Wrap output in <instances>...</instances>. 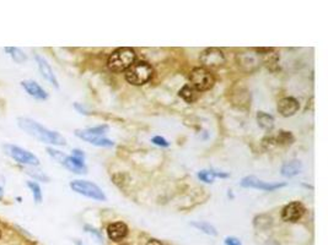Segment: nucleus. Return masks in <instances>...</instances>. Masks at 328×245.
<instances>
[{
    "label": "nucleus",
    "mask_w": 328,
    "mask_h": 245,
    "mask_svg": "<svg viewBox=\"0 0 328 245\" xmlns=\"http://www.w3.org/2000/svg\"><path fill=\"white\" fill-rule=\"evenodd\" d=\"M18 125L26 134L35 137L38 141L45 142V144L54 145V146H65L67 145V140H65V137L62 134H59L58 132H53V130L47 129V128L41 125L40 123L35 121L33 119L24 118V116L23 118H19Z\"/></svg>",
    "instance_id": "nucleus-1"
},
{
    "label": "nucleus",
    "mask_w": 328,
    "mask_h": 245,
    "mask_svg": "<svg viewBox=\"0 0 328 245\" xmlns=\"http://www.w3.org/2000/svg\"><path fill=\"white\" fill-rule=\"evenodd\" d=\"M135 59H137V54L133 48L121 47L109 55L108 60H107V67L113 72L127 71L134 64Z\"/></svg>",
    "instance_id": "nucleus-2"
},
{
    "label": "nucleus",
    "mask_w": 328,
    "mask_h": 245,
    "mask_svg": "<svg viewBox=\"0 0 328 245\" xmlns=\"http://www.w3.org/2000/svg\"><path fill=\"white\" fill-rule=\"evenodd\" d=\"M108 125H99V127L87 128V129H77L75 130V136L79 139L84 140V141L89 142V144L94 145L97 147H112L115 146V142L112 140L107 139L104 135L108 132Z\"/></svg>",
    "instance_id": "nucleus-3"
},
{
    "label": "nucleus",
    "mask_w": 328,
    "mask_h": 245,
    "mask_svg": "<svg viewBox=\"0 0 328 245\" xmlns=\"http://www.w3.org/2000/svg\"><path fill=\"white\" fill-rule=\"evenodd\" d=\"M154 69L148 62H135L126 71V81L133 86H142L151 80Z\"/></svg>",
    "instance_id": "nucleus-4"
},
{
    "label": "nucleus",
    "mask_w": 328,
    "mask_h": 245,
    "mask_svg": "<svg viewBox=\"0 0 328 245\" xmlns=\"http://www.w3.org/2000/svg\"><path fill=\"white\" fill-rule=\"evenodd\" d=\"M189 82L191 86L197 92H204L210 89L215 84V77L211 74L210 70L205 69L203 67H198L192 69L189 72Z\"/></svg>",
    "instance_id": "nucleus-5"
},
{
    "label": "nucleus",
    "mask_w": 328,
    "mask_h": 245,
    "mask_svg": "<svg viewBox=\"0 0 328 245\" xmlns=\"http://www.w3.org/2000/svg\"><path fill=\"white\" fill-rule=\"evenodd\" d=\"M70 189L73 191H75L76 194L85 196V198L92 199V200L96 201H106L107 196L103 193L101 188L99 185H96L95 183L89 180H73L70 181Z\"/></svg>",
    "instance_id": "nucleus-6"
},
{
    "label": "nucleus",
    "mask_w": 328,
    "mask_h": 245,
    "mask_svg": "<svg viewBox=\"0 0 328 245\" xmlns=\"http://www.w3.org/2000/svg\"><path fill=\"white\" fill-rule=\"evenodd\" d=\"M3 149L4 152H5L8 156H10L13 159H15L18 163L25 164V166H30V167L40 166V159L37 158V156H35L32 152L27 151V150L23 149V147L8 144L4 145Z\"/></svg>",
    "instance_id": "nucleus-7"
},
{
    "label": "nucleus",
    "mask_w": 328,
    "mask_h": 245,
    "mask_svg": "<svg viewBox=\"0 0 328 245\" xmlns=\"http://www.w3.org/2000/svg\"><path fill=\"white\" fill-rule=\"evenodd\" d=\"M202 67L209 69V67H219L225 64L227 58H225L224 52L219 48H206L201 53L199 57Z\"/></svg>",
    "instance_id": "nucleus-8"
},
{
    "label": "nucleus",
    "mask_w": 328,
    "mask_h": 245,
    "mask_svg": "<svg viewBox=\"0 0 328 245\" xmlns=\"http://www.w3.org/2000/svg\"><path fill=\"white\" fill-rule=\"evenodd\" d=\"M240 185L246 189H256V190L262 191H276L278 189L286 186V183H269V181H264L254 176H247L241 179Z\"/></svg>",
    "instance_id": "nucleus-9"
},
{
    "label": "nucleus",
    "mask_w": 328,
    "mask_h": 245,
    "mask_svg": "<svg viewBox=\"0 0 328 245\" xmlns=\"http://www.w3.org/2000/svg\"><path fill=\"white\" fill-rule=\"evenodd\" d=\"M305 212L306 207L300 201H293V202H289L288 205L283 207V210H281V220L284 222L295 223L303 218Z\"/></svg>",
    "instance_id": "nucleus-10"
},
{
    "label": "nucleus",
    "mask_w": 328,
    "mask_h": 245,
    "mask_svg": "<svg viewBox=\"0 0 328 245\" xmlns=\"http://www.w3.org/2000/svg\"><path fill=\"white\" fill-rule=\"evenodd\" d=\"M277 108H278L279 114L281 116L289 118V116H293L298 113L299 109H300V103L294 97H284V98H281L278 102V107Z\"/></svg>",
    "instance_id": "nucleus-11"
},
{
    "label": "nucleus",
    "mask_w": 328,
    "mask_h": 245,
    "mask_svg": "<svg viewBox=\"0 0 328 245\" xmlns=\"http://www.w3.org/2000/svg\"><path fill=\"white\" fill-rule=\"evenodd\" d=\"M21 87L26 91V93L30 94L31 97H33L35 99L38 101H46L48 98V93L46 92V89L42 86L37 84L33 80H24L21 81Z\"/></svg>",
    "instance_id": "nucleus-12"
},
{
    "label": "nucleus",
    "mask_w": 328,
    "mask_h": 245,
    "mask_svg": "<svg viewBox=\"0 0 328 245\" xmlns=\"http://www.w3.org/2000/svg\"><path fill=\"white\" fill-rule=\"evenodd\" d=\"M35 59L36 62H37L41 75H42L50 84H52L55 89H59V84H58L57 76H55V74L53 72V69L50 67V65L48 64L47 60H46L43 57H41V55H35Z\"/></svg>",
    "instance_id": "nucleus-13"
},
{
    "label": "nucleus",
    "mask_w": 328,
    "mask_h": 245,
    "mask_svg": "<svg viewBox=\"0 0 328 245\" xmlns=\"http://www.w3.org/2000/svg\"><path fill=\"white\" fill-rule=\"evenodd\" d=\"M107 235L112 242H122L128 235V225L125 222H113L107 227Z\"/></svg>",
    "instance_id": "nucleus-14"
},
{
    "label": "nucleus",
    "mask_w": 328,
    "mask_h": 245,
    "mask_svg": "<svg viewBox=\"0 0 328 245\" xmlns=\"http://www.w3.org/2000/svg\"><path fill=\"white\" fill-rule=\"evenodd\" d=\"M62 166H64L68 171H70L72 173L75 174H86L87 173V167L85 164V161L79 158H75L73 156H65V158L63 159Z\"/></svg>",
    "instance_id": "nucleus-15"
},
{
    "label": "nucleus",
    "mask_w": 328,
    "mask_h": 245,
    "mask_svg": "<svg viewBox=\"0 0 328 245\" xmlns=\"http://www.w3.org/2000/svg\"><path fill=\"white\" fill-rule=\"evenodd\" d=\"M303 172V163L299 159H291V161L285 162L281 166L280 173L285 178H293V177L299 176Z\"/></svg>",
    "instance_id": "nucleus-16"
},
{
    "label": "nucleus",
    "mask_w": 328,
    "mask_h": 245,
    "mask_svg": "<svg viewBox=\"0 0 328 245\" xmlns=\"http://www.w3.org/2000/svg\"><path fill=\"white\" fill-rule=\"evenodd\" d=\"M256 120L258 123L259 128H262L263 130H267V132H271L272 129L274 128V118L273 115L271 114L266 113V111H258L256 115Z\"/></svg>",
    "instance_id": "nucleus-17"
},
{
    "label": "nucleus",
    "mask_w": 328,
    "mask_h": 245,
    "mask_svg": "<svg viewBox=\"0 0 328 245\" xmlns=\"http://www.w3.org/2000/svg\"><path fill=\"white\" fill-rule=\"evenodd\" d=\"M178 96L181 97L183 101H186L187 103H193V102H196L197 99H198L199 92H197L196 89H194L193 87L188 84V85H184V86L179 89Z\"/></svg>",
    "instance_id": "nucleus-18"
},
{
    "label": "nucleus",
    "mask_w": 328,
    "mask_h": 245,
    "mask_svg": "<svg viewBox=\"0 0 328 245\" xmlns=\"http://www.w3.org/2000/svg\"><path fill=\"white\" fill-rule=\"evenodd\" d=\"M191 225L192 227L197 228L198 230H201V232L205 233V234L211 235V237L218 235V230H216V228L214 227L213 224H210V223L204 222V221H196V222H192Z\"/></svg>",
    "instance_id": "nucleus-19"
},
{
    "label": "nucleus",
    "mask_w": 328,
    "mask_h": 245,
    "mask_svg": "<svg viewBox=\"0 0 328 245\" xmlns=\"http://www.w3.org/2000/svg\"><path fill=\"white\" fill-rule=\"evenodd\" d=\"M5 52L10 54V57L13 58V60L18 64H23L27 60V57L24 53V50H21L20 48H15V47H6Z\"/></svg>",
    "instance_id": "nucleus-20"
},
{
    "label": "nucleus",
    "mask_w": 328,
    "mask_h": 245,
    "mask_svg": "<svg viewBox=\"0 0 328 245\" xmlns=\"http://www.w3.org/2000/svg\"><path fill=\"white\" fill-rule=\"evenodd\" d=\"M294 135L290 132H285V130H280L277 137L274 139V142L277 145H291L294 142Z\"/></svg>",
    "instance_id": "nucleus-21"
},
{
    "label": "nucleus",
    "mask_w": 328,
    "mask_h": 245,
    "mask_svg": "<svg viewBox=\"0 0 328 245\" xmlns=\"http://www.w3.org/2000/svg\"><path fill=\"white\" fill-rule=\"evenodd\" d=\"M26 185L30 188L31 191H32L33 200H35V202L36 203L42 202L43 195H42V190H41V186L38 185L37 183H35V181H27V183H26Z\"/></svg>",
    "instance_id": "nucleus-22"
},
{
    "label": "nucleus",
    "mask_w": 328,
    "mask_h": 245,
    "mask_svg": "<svg viewBox=\"0 0 328 245\" xmlns=\"http://www.w3.org/2000/svg\"><path fill=\"white\" fill-rule=\"evenodd\" d=\"M198 179L201 181H204L206 184H211L215 180V173H214V169H202L197 174Z\"/></svg>",
    "instance_id": "nucleus-23"
},
{
    "label": "nucleus",
    "mask_w": 328,
    "mask_h": 245,
    "mask_svg": "<svg viewBox=\"0 0 328 245\" xmlns=\"http://www.w3.org/2000/svg\"><path fill=\"white\" fill-rule=\"evenodd\" d=\"M26 173H27L28 176L32 177V178L37 179V180H40V181H45V183H48V181H50V178L46 176L45 172L40 171V169H36V167L26 169Z\"/></svg>",
    "instance_id": "nucleus-24"
},
{
    "label": "nucleus",
    "mask_w": 328,
    "mask_h": 245,
    "mask_svg": "<svg viewBox=\"0 0 328 245\" xmlns=\"http://www.w3.org/2000/svg\"><path fill=\"white\" fill-rule=\"evenodd\" d=\"M46 151H47V154L50 155V156L52 157L53 159H55V161H57L58 163H60V164H62L63 159L65 158V156H67V155H65V154H63V152L58 151V150L52 149V147H47V149H46Z\"/></svg>",
    "instance_id": "nucleus-25"
},
{
    "label": "nucleus",
    "mask_w": 328,
    "mask_h": 245,
    "mask_svg": "<svg viewBox=\"0 0 328 245\" xmlns=\"http://www.w3.org/2000/svg\"><path fill=\"white\" fill-rule=\"evenodd\" d=\"M151 142L154 145H156V146H159V147H169L170 146V142L167 141V140L165 139L164 136H160V135L152 137Z\"/></svg>",
    "instance_id": "nucleus-26"
},
{
    "label": "nucleus",
    "mask_w": 328,
    "mask_h": 245,
    "mask_svg": "<svg viewBox=\"0 0 328 245\" xmlns=\"http://www.w3.org/2000/svg\"><path fill=\"white\" fill-rule=\"evenodd\" d=\"M85 229H86V232H89V233H91V234H94L95 237L97 238V239H100V240L102 239L101 233H100L97 229H95L94 227H91V225H85Z\"/></svg>",
    "instance_id": "nucleus-27"
},
{
    "label": "nucleus",
    "mask_w": 328,
    "mask_h": 245,
    "mask_svg": "<svg viewBox=\"0 0 328 245\" xmlns=\"http://www.w3.org/2000/svg\"><path fill=\"white\" fill-rule=\"evenodd\" d=\"M72 156L75 157V158H79V159H82V161H85V154L84 151H81V150L79 149H74L72 151Z\"/></svg>",
    "instance_id": "nucleus-28"
},
{
    "label": "nucleus",
    "mask_w": 328,
    "mask_h": 245,
    "mask_svg": "<svg viewBox=\"0 0 328 245\" xmlns=\"http://www.w3.org/2000/svg\"><path fill=\"white\" fill-rule=\"evenodd\" d=\"M225 245H242V244L237 238L227 237V239H225Z\"/></svg>",
    "instance_id": "nucleus-29"
},
{
    "label": "nucleus",
    "mask_w": 328,
    "mask_h": 245,
    "mask_svg": "<svg viewBox=\"0 0 328 245\" xmlns=\"http://www.w3.org/2000/svg\"><path fill=\"white\" fill-rule=\"evenodd\" d=\"M74 108L76 109L77 111H79L80 114H84V115H89V111H87V109L85 108L84 106H81L80 103H74Z\"/></svg>",
    "instance_id": "nucleus-30"
},
{
    "label": "nucleus",
    "mask_w": 328,
    "mask_h": 245,
    "mask_svg": "<svg viewBox=\"0 0 328 245\" xmlns=\"http://www.w3.org/2000/svg\"><path fill=\"white\" fill-rule=\"evenodd\" d=\"M256 50L257 53H259V54H263V55H267V54H269V53H272L273 52V48H256Z\"/></svg>",
    "instance_id": "nucleus-31"
},
{
    "label": "nucleus",
    "mask_w": 328,
    "mask_h": 245,
    "mask_svg": "<svg viewBox=\"0 0 328 245\" xmlns=\"http://www.w3.org/2000/svg\"><path fill=\"white\" fill-rule=\"evenodd\" d=\"M147 245H164V244H162V243L157 239H150L149 242H148Z\"/></svg>",
    "instance_id": "nucleus-32"
},
{
    "label": "nucleus",
    "mask_w": 328,
    "mask_h": 245,
    "mask_svg": "<svg viewBox=\"0 0 328 245\" xmlns=\"http://www.w3.org/2000/svg\"><path fill=\"white\" fill-rule=\"evenodd\" d=\"M3 198H4V190H3V188L0 186V201L3 200Z\"/></svg>",
    "instance_id": "nucleus-33"
},
{
    "label": "nucleus",
    "mask_w": 328,
    "mask_h": 245,
    "mask_svg": "<svg viewBox=\"0 0 328 245\" xmlns=\"http://www.w3.org/2000/svg\"><path fill=\"white\" fill-rule=\"evenodd\" d=\"M0 237H1V229H0Z\"/></svg>",
    "instance_id": "nucleus-34"
},
{
    "label": "nucleus",
    "mask_w": 328,
    "mask_h": 245,
    "mask_svg": "<svg viewBox=\"0 0 328 245\" xmlns=\"http://www.w3.org/2000/svg\"><path fill=\"white\" fill-rule=\"evenodd\" d=\"M122 245H127V244H122Z\"/></svg>",
    "instance_id": "nucleus-35"
}]
</instances>
